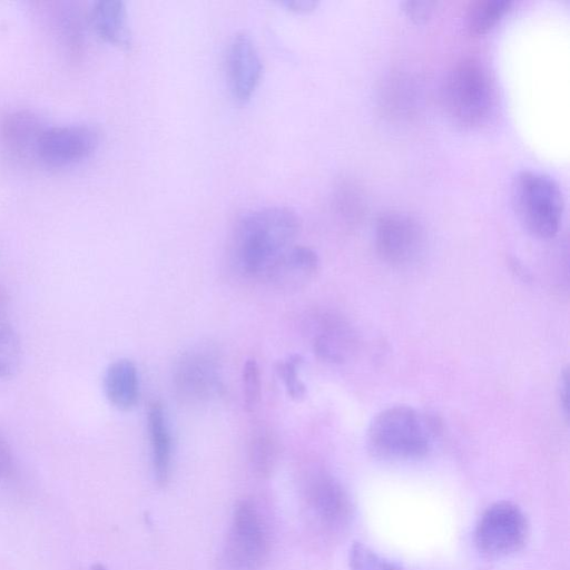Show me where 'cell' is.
Returning a JSON list of instances; mask_svg holds the SVG:
<instances>
[{
	"label": "cell",
	"mask_w": 570,
	"mask_h": 570,
	"mask_svg": "<svg viewBox=\"0 0 570 570\" xmlns=\"http://www.w3.org/2000/svg\"><path fill=\"white\" fill-rule=\"evenodd\" d=\"M301 230L297 213L287 206H266L244 214L233 235V259L239 272L267 281Z\"/></svg>",
	"instance_id": "obj_1"
},
{
	"label": "cell",
	"mask_w": 570,
	"mask_h": 570,
	"mask_svg": "<svg viewBox=\"0 0 570 570\" xmlns=\"http://www.w3.org/2000/svg\"><path fill=\"white\" fill-rule=\"evenodd\" d=\"M436 423L410 405H394L370 422L366 442L370 452L384 460L409 461L425 456L433 442Z\"/></svg>",
	"instance_id": "obj_2"
},
{
	"label": "cell",
	"mask_w": 570,
	"mask_h": 570,
	"mask_svg": "<svg viewBox=\"0 0 570 570\" xmlns=\"http://www.w3.org/2000/svg\"><path fill=\"white\" fill-rule=\"evenodd\" d=\"M512 200L520 222L532 235L551 238L558 233L564 200L553 177L537 170L519 171L512 183Z\"/></svg>",
	"instance_id": "obj_3"
},
{
	"label": "cell",
	"mask_w": 570,
	"mask_h": 570,
	"mask_svg": "<svg viewBox=\"0 0 570 570\" xmlns=\"http://www.w3.org/2000/svg\"><path fill=\"white\" fill-rule=\"evenodd\" d=\"M442 100L448 115L459 125L474 127L485 121L494 102L485 67L473 58L455 63L444 80Z\"/></svg>",
	"instance_id": "obj_4"
},
{
	"label": "cell",
	"mask_w": 570,
	"mask_h": 570,
	"mask_svg": "<svg viewBox=\"0 0 570 570\" xmlns=\"http://www.w3.org/2000/svg\"><path fill=\"white\" fill-rule=\"evenodd\" d=\"M267 553V532L258 509L250 500L239 501L227 535L225 562L232 570H257Z\"/></svg>",
	"instance_id": "obj_5"
},
{
	"label": "cell",
	"mask_w": 570,
	"mask_h": 570,
	"mask_svg": "<svg viewBox=\"0 0 570 570\" xmlns=\"http://www.w3.org/2000/svg\"><path fill=\"white\" fill-rule=\"evenodd\" d=\"M374 239L381 259L396 267L415 263L426 240L422 225L402 212L382 214L375 224Z\"/></svg>",
	"instance_id": "obj_6"
},
{
	"label": "cell",
	"mask_w": 570,
	"mask_h": 570,
	"mask_svg": "<svg viewBox=\"0 0 570 570\" xmlns=\"http://www.w3.org/2000/svg\"><path fill=\"white\" fill-rule=\"evenodd\" d=\"M527 532L528 524L522 511L514 504L499 502L481 515L475 541L482 552L501 557L517 551L524 543Z\"/></svg>",
	"instance_id": "obj_7"
},
{
	"label": "cell",
	"mask_w": 570,
	"mask_h": 570,
	"mask_svg": "<svg viewBox=\"0 0 570 570\" xmlns=\"http://www.w3.org/2000/svg\"><path fill=\"white\" fill-rule=\"evenodd\" d=\"M99 144L100 131L95 126H49L40 139L37 161L52 168L67 167L90 157Z\"/></svg>",
	"instance_id": "obj_8"
},
{
	"label": "cell",
	"mask_w": 570,
	"mask_h": 570,
	"mask_svg": "<svg viewBox=\"0 0 570 570\" xmlns=\"http://www.w3.org/2000/svg\"><path fill=\"white\" fill-rule=\"evenodd\" d=\"M226 75L233 98L246 104L257 90L263 77V60L252 36L237 32L228 43Z\"/></svg>",
	"instance_id": "obj_9"
},
{
	"label": "cell",
	"mask_w": 570,
	"mask_h": 570,
	"mask_svg": "<svg viewBox=\"0 0 570 570\" xmlns=\"http://www.w3.org/2000/svg\"><path fill=\"white\" fill-rule=\"evenodd\" d=\"M49 126L38 114L28 109H16L0 117V145L13 160H37L40 139Z\"/></svg>",
	"instance_id": "obj_10"
},
{
	"label": "cell",
	"mask_w": 570,
	"mask_h": 570,
	"mask_svg": "<svg viewBox=\"0 0 570 570\" xmlns=\"http://www.w3.org/2000/svg\"><path fill=\"white\" fill-rule=\"evenodd\" d=\"M309 330L313 350L320 358L338 364L354 352V332L342 318L328 314L313 316Z\"/></svg>",
	"instance_id": "obj_11"
},
{
	"label": "cell",
	"mask_w": 570,
	"mask_h": 570,
	"mask_svg": "<svg viewBox=\"0 0 570 570\" xmlns=\"http://www.w3.org/2000/svg\"><path fill=\"white\" fill-rule=\"evenodd\" d=\"M89 22L105 42L122 49L132 45L126 3L121 0L96 1L89 11Z\"/></svg>",
	"instance_id": "obj_12"
},
{
	"label": "cell",
	"mask_w": 570,
	"mask_h": 570,
	"mask_svg": "<svg viewBox=\"0 0 570 570\" xmlns=\"http://www.w3.org/2000/svg\"><path fill=\"white\" fill-rule=\"evenodd\" d=\"M318 265V255L314 249L294 245L281 258L266 282L282 289H296L315 276Z\"/></svg>",
	"instance_id": "obj_13"
},
{
	"label": "cell",
	"mask_w": 570,
	"mask_h": 570,
	"mask_svg": "<svg viewBox=\"0 0 570 570\" xmlns=\"http://www.w3.org/2000/svg\"><path fill=\"white\" fill-rule=\"evenodd\" d=\"M309 500L320 520L341 525L350 517L351 505L343 487L330 475H320L311 484Z\"/></svg>",
	"instance_id": "obj_14"
},
{
	"label": "cell",
	"mask_w": 570,
	"mask_h": 570,
	"mask_svg": "<svg viewBox=\"0 0 570 570\" xmlns=\"http://www.w3.org/2000/svg\"><path fill=\"white\" fill-rule=\"evenodd\" d=\"M176 381L183 395L194 399L207 397L218 387L216 366L212 358L194 352L179 361Z\"/></svg>",
	"instance_id": "obj_15"
},
{
	"label": "cell",
	"mask_w": 570,
	"mask_h": 570,
	"mask_svg": "<svg viewBox=\"0 0 570 570\" xmlns=\"http://www.w3.org/2000/svg\"><path fill=\"white\" fill-rule=\"evenodd\" d=\"M106 397L115 407L128 411L139 401V376L135 363L128 358L112 362L104 376Z\"/></svg>",
	"instance_id": "obj_16"
},
{
	"label": "cell",
	"mask_w": 570,
	"mask_h": 570,
	"mask_svg": "<svg viewBox=\"0 0 570 570\" xmlns=\"http://www.w3.org/2000/svg\"><path fill=\"white\" fill-rule=\"evenodd\" d=\"M147 421L154 474L158 483L165 484L170 475L173 446L166 415L159 402L150 403Z\"/></svg>",
	"instance_id": "obj_17"
},
{
	"label": "cell",
	"mask_w": 570,
	"mask_h": 570,
	"mask_svg": "<svg viewBox=\"0 0 570 570\" xmlns=\"http://www.w3.org/2000/svg\"><path fill=\"white\" fill-rule=\"evenodd\" d=\"M53 30L71 57L81 52L83 43L82 13L71 2H59L51 11Z\"/></svg>",
	"instance_id": "obj_18"
},
{
	"label": "cell",
	"mask_w": 570,
	"mask_h": 570,
	"mask_svg": "<svg viewBox=\"0 0 570 570\" xmlns=\"http://www.w3.org/2000/svg\"><path fill=\"white\" fill-rule=\"evenodd\" d=\"M512 0H480L468 12L466 27L473 35L490 31L511 9Z\"/></svg>",
	"instance_id": "obj_19"
},
{
	"label": "cell",
	"mask_w": 570,
	"mask_h": 570,
	"mask_svg": "<svg viewBox=\"0 0 570 570\" xmlns=\"http://www.w3.org/2000/svg\"><path fill=\"white\" fill-rule=\"evenodd\" d=\"M249 461L254 472L262 476H268L277 460V443L269 431L261 429L256 431L249 441Z\"/></svg>",
	"instance_id": "obj_20"
},
{
	"label": "cell",
	"mask_w": 570,
	"mask_h": 570,
	"mask_svg": "<svg viewBox=\"0 0 570 570\" xmlns=\"http://www.w3.org/2000/svg\"><path fill=\"white\" fill-rule=\"evenodd\" d=\"M21 363V345L9 318L0 320V377L16 374Z\"/></svg>",
	"instance_id": "obj_21"
},
{
	"label": "cell",
	"mask_w": 570,
	"mask_h": 570,
	"mask_svg": "<svg viewBox=\"0 0 570 570\" xmlns=\"http://www.w3.org/2000/svg\"><path fill=\"white\" fill-rule=\"evenodd\" d=\"M303 358L298 354H293L276 365V372L284 382L287 394L293 400H301L306 394V386L298 376V370Z\"/></svg>",
	"instance_id": "obj_22"
},
{
	"label": "cell",
	"mask_w": 570,
	"mask_h": 570,
	"mask_svg": "<svg viewBox=\"0 0 570 570\" xmlns=\"http://www.w3.org/2000/svg\"><path fill=\"white\" fill-rule=\"evenodd\" d=\"M244 407L253 412L259 404L262 395L261 372L256 360L247 358L242 372Z\"/></svg>",
	"instance_id": "obj_23"
},
{
	"label": "cell",
	"mask_w": 570,
	"mask_h": 570,
	"mask_svg": "<svg viewBox=\"0 0 570 570\" xmlns=\"http://www.w3.org/2000/svg\"><path fill=\"white\" fill-rule=\"evenodd\" d=\"M350 564L353 570H401L397 564L382 559L361 543H355L352 547Z\"/></svg>",
	"instance_id": "obj_24"
},
{
	"label": "cell",
	"mask_w": 570,
	"mask_h": 570,
	"mask_svg": "<svg viewBox=\"0 0 570 570\" xmlns=\"http://www.w3.org/2000/svg\"><path fill=\"white\" fill-rule=\"evenodd\" d=\"M401 6L407 18L415 23H423L432 16L436 2L430 0H406Z\"/></svg>",
	"instance_id": "obj_25"
},
{
	"label": "cell",
	"mask_w": 570,
	"mask_h": 570,
	"mask_svg": "<svg viewBox=\"0 0 570 570\" xmlns=\"http://www.w3.org/2000/svg\"><path fill=\"white\" fill-rule=\"evenodd\" d=\"M568 370L566 368L559 379L558 392L561 409L566 416L569 414V383H568Z\"/></svg>",
	"instance_id": "obj_26"
},
{
	"label": "cell",
	"mask_w": 570,
	"mask_h": 570,
	"mask_svg": "<svg viewBox=\"0 0 570 570\" xmlns=\"http://www.w3.org/2000/svg\"><path fill=\"white\" fill-rule=\"evenodd\" d=\"M12 469V456L10 446L4 439V436L0 433V474H4L10 472Z\"/></svg>",
	"instance_id": "obj_27"
},
{
	"label": "cell",
	"mask_w": 570,
	"mask_h": 570,
	"mask_svg": "<svg viewBox=\"0 0 570 570\" xmlns=\"http://www.w3.org/2000/svg\"><path fill=\"white\" fill-rule=\"evenodd\" d=\"M287 10L296 13H305L314 10L317 6V1L314 0H287L282 2Z\"/></svg>",
	"instance_id": "obj_28"
}]
</instances>
